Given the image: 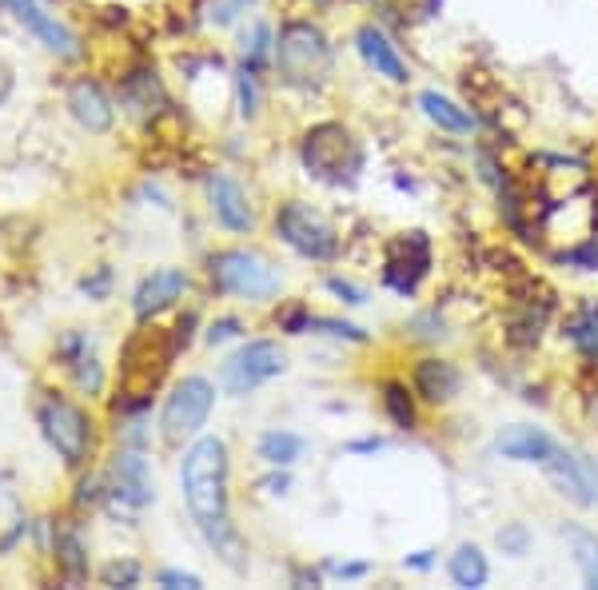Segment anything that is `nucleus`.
<instances>
[{
    "mask_svg": "<svg viewBox=\"0 0 598 590\" xmlns=\"http://www.w3.org/2000/svg\"><path fill=\"white\" fill-rule=\"evenodd\" d=\"M256 108H259V89H256V72L251 69H244L239 72V112L244 116H256Z\"/></svg>",
    "mask_w": 598,
    "mask_h": 590,
    "instance_id": "30",
    "label": "nucleus"
},
{
    "mask_svg": "<svg viewBox=\"0 0 598 590\" xmlns=\"http://www.w3.org/2000/svg\"><path fill=\"white\" fill-rule=\"evenodd\" d=\"M9 9L17 12V21L24 24L32 37H40V44H44V49H52L56 56H69V61H76V56H80L76 32H72L69 24H60L52 12H44V4H40V0H9Z\"/></svg>",
    "mask_w": 598,
    "mask_h": 590,
    "instance_id": "12",
    "label": "nucleus"
},
{
    "mask_svg": "<svg viewBox=\"0 0 598 590\" xmlns=\"http://www.w3.org/2000/svg\"><path fill=\"white\" fill-rule=\"evenodd\" d=\"M104 288H109V268H100L96 280H84V291H89V296H104Z\"/></svg>",
    "mask_w": 598,
    "mask_h": 590,
    "instance_id": "38",
    "label": "nucleus"
},
{
    "mask_svg": "<svg viewBox=\"0 0 598 590\" xmlns=\"http://www.w3.org/2000/svg\"><path fill=\"white\" fill-rule=\"evenodd\" d=\"M355 44H359V56H363V61H368L379 76H388V81H395V84L408 81V64H403V56L395 52V44H391L388 37L375 29V24L359 29Z\"/></svg>",
    "mask_w": 598,
    "mask_h": 590,
    "instance_id": "17",
    "label": "nucleus"
},
{
    "mask_svg": "<svg viewBox=\"0 0 598 590\" xmlns=\"http://www.w3.org/2000/svg\"><path fill=\"white\" fill-rule=\"evenodd\" d=\"M567 331H570V340L587 351V355H598V303H590V308L578 311Z\"/></svg>",
    "mask_w": 598,
    "mask_h": 590,
    "instance_id": "25",
    "label": "nucleus"
},
{
    "mask_svg": "<svg viewBox=\"0 0 598 590\" xmlns=\"http://www.w3.org/2000/svg\"><path fill=\"white\" fill-rule=\"evenodd\" d=\"M311 328H323V331H328V335H343V340H351V343H363V340H368V335H363V331H359V328H351V323L311 320V323H308V331H311Z\"/></svg>",
    "mask_w": 598,
    "mask_h": 590,
    "instance_id": "31",
    "label": "nucleus"
},
{
    "mask_svg": "<svg viewBox=\"0 0 598 590\" xmlns=\"http://www.w3.org/2000/svg\"><path fill=\"white\" fill-rule=\"evenodd\" d=\"M40 427H44V439L52 443V451H56L69 467H80V463L89 459L92 420L72 400L49 395V400L40 403Z\"/></svg>",
    "mask_w": 598,
    "mask_h": 590,
    "instance_id": "7",
    "label": "nucleus"
},
{
    "mask_svg": "<svg viewBox=\"0 0 598 590\" xmlns=\"http://www.w3.org/2000/svg\"><path fill=\"white\" fill-rule=\"evenodd\" d=\"M547 475L570 503L578 507H598V463L578 455V451H555L547 463Z\"/></svg>",
    "mask_w": 598,
    "mask_h": 590,
    "instance_id": "10",
    "label": "nucleus"
},
{
    "mask_svg": "<svg viewBox=\"0 0 598 590\" xmlns=\"http://www.w3.org/2000/svg\"><path fill=\"white\" fill-rule=\"evenodd\" d=\"M383 407H388V415L395 420V427H403V431L415 427V407H411L403 383H388V387H383Z\"/></svg>",
    "mask_w": 598,
    "mask_h": 590,
    "instance_id": "26",
    "label": "nucleus"
},
{
    "mask_svg": "<svg viewBox=\"0 0 598 590\" xmlns=\"http://www.w3.org/2000/svg\"><path fill=\"white\" fill-rule=\"evenodd\" d=\"M495 447H498V455H507V459H515V463H538V467H543V463L558 451V443L538 427H507L498 435Z\"/></svg>",
    "mask_w": 598,
    "mask_h": 590,
    "instance_id": "16",
    "label": "nucleus"
},
{
    "mask_svg": "<svg viewBox=\"0 0 598 590\" xmlns=\"http://www.w3.org/2000/svg\"><path fill=\"white\" fill-rule=\"evenodd\" d=\"M487 575H491V567L478 547H458L455 555H451V582H455V587L478 590L487 582Z\"/></svg>",
    "mask_w": 598,
    "mask_h": 590,
    "instance_id": "22",
    "label": "nucleus"
},
{
    "mask_svg": "<svg viewBox=\"0 0 598 590\" xmlns=\"http://www.w3.org/2000/svg\"><path fill=\"white\" fill-rule=\"evenodd\" d=\"M563 539L575 550V567L582 582L598 590V535H590L587 527H563Z\"/></svg>",
    "mask_w": 598,
    "mask_h": 590,
    "instance_id": "21",
    "label": "nucleus"
},
{
    "mask_svg": "<svg viewBox=\"0 0 598 590\" xmlns=\"http://www.w3.org/2000/svg\"><path fill=\"white\" fill-rule=\"evenodd\" d=\"M9 96H12V69L0 61V104L9 101Z\"/></svg>",
    "mask_w": 598,
    "mask_h": 590,
    "instance_id": "39",
    "label": "nucleus"
},
{
    "mask_svg": "<svg viewBox=\"0 0 598 590\" xmlns=\"http://www.w3.org/2000/svg\"><path fill=\"white\" fill-rule=\"evenodd\" d=\"M69 108H72V121L80 124L84 132H92V136H104V132L112 128V104L109 96L100 92V84L92 81H76L69 89Z\"/></svg>",
    "mask_w": 598,
    "mask_h": 590,
    "instance_id": "14",
    "label": "nucleus"
},
{
    "mask_svg": "<svg viewBox=\"0 0 598 590\" xmlns=\"http://www.w3.org/2000/svg\"><path fill=\"white\" fill-rule=\"evenodd\" d=\"M283 371H288L283 348L271 340H256V343H248V348H239L236 355L224 363V387H228L231 395H248V391H256L259 383L276 380Z\"/></svg>",
    "mask_w": 598,
    "mask_h": 590,
    "instance_id": "9",
    "label": "nucleus"
},
{
    "mask_svg": "<svg viewBox=\"0 0 598 590\" xmlns=\"http://www.w3.org/2000/svg\"><path fill=\"white\" fill-rule=\"evenodd\" d=\"M140 579V570H136V562H124V567H120V562H112L109 570H104V582H109V587H116V582H124V587H132V582Z\"/></svg>",
    "mask_w": 598,
    "mask_h": 590,
    "instance_id": "32",
    "label": "nucleus"
},
{
    "mask_svg": "<svg viewBox=\"0 0 598 590\" xmlns=\"http://www.w3.org/2000/svg\"><path fill=\"white\" fill-rule=\"evenodd\" d=\"M80 368H76V380H80V387L89 391V395H96L100 391V368H96V360H76Z\"/></svg>",
    "mask_w": 598,
    "mask_h": 590,
    "instance_id": "33",
    "label": "nucleus"
},
{
    "mask_svg": "<svg viewBox=\"0 0 598 590\" xmlns=\"http://www.w3.org/2000/svg\"><path fill=\"white\" fill-rule=\"evenodd\" d=\"M212 407H216V387H212L204 375H188V380L168 395V403H164V415H159L164 439H168L172 447L196 439L199 431H204V423H208Z\"/></svg>",
    "mask_w": 598,
    "mask_h": 590,
    "instance_id": "6",
    "label": "nucleus"
},
{
    "mask_svg": "<svg viewBox=\"0 0 598 590\" xmlns=\"http://www.w3.org/2000/svg\"><path fill=\"white\" fill-rule=\"evenodd\" d=\"M408 567H415V570H427V567H431V550H419V555H411V559H408Z\"/></svg>",
    "mask_w": 598,
    "mask_h": 590,
    "instance_id": "41",
    "label": "nucleus"
},
{
    "mask_svg": "<svg viewBox=\"0 0 598 590\" xmlns=\"http://www.w3.org/2000/svg\"><path fill=\"white\" fill-rule=\"evenodd\" d=\"M328 288L336 291V296H343L348 303H368V291H359L355 283H348V280H328Z\"/></svg>",
    "mask_w": 598,
    "mask_h": 590,
    "instance_id": "35",
    "label": "nucleus"
},
{
    "mask_svg": "<svg viewBox=\"0 0 598 590\" xmlns=\"http://www.w3.org/2000/svg\"><path fill=\"white\" fill-rule=\"evenodd\" d=\"M439 4L443 0H388V9L395 12L399 21L403 24H423V21H431L439 12Z\"/></svg>",
    "mask_w": 598,
    "mask_h": 590,
    "instance_id": "28",
    "label": "nucleus"
},
{
    "mask_svg": "<svg viewBox=\"0 0 598 590\" xmlns=\"http://www.w3.org/2000/svg\"><path fill=\"white\" fill-rule=\"evenodd\" d=\"M276 231H279V240L288 244L291 251L308 256V260H331V256L339 251L336 228H331L316 208H308V204H299V200H291V204L279 208Z\"/></svg>",
    "mask_w": 598,
    "mask_h": 590,
    "instance_id": "8",
    "label": "nucleus"
},
{
    "mask_svg": "<svg viewBox=\"0 0 598 590\" xmlns=\"http://www.w3.org/2000/svg\"><path fill=\"white\" fill-rule=\"evenodd\" d=\"M179 483H184V499H188L192 519H196L199 535L208 539V547L231 570L248 567L244 539L231 527L228 510V443L219 435H204V439L192 443L184 451V463H179Z\"/></svg>",
    "mask_w": 598,
    "mask_h": 590,
    "instance_id": "1",
    "label": "nucleus"
},
{
    "mask_svg": "<svg viewBox=\"0 0 598 590\" xmlns=\"http://www.w3.org/2000/svg\"><path fill=\"white\" fill-rule=\"evenodd\" d=\"M116 495L132 507H148L156 499V487H152V470L148 463L140 459V455H120L116 459Z\"/></svg>",
    "mask_w": 598,
    "mask_h": 590,
    "instance_id": "18",
    "label": "nucleus"
},
{
    "mask_svg": "<svg viewBox=\"0 0 598 590\" xmlns=\"http://www.w3.org/2000/svg\"><path fill=\"white\" fill-rule=\"evenodd\" d=\"M208 276L219 291L239 296V300H271V296H279V283H283L279 271L259 251L248 248L216 251L208 260Z\"/></svg>",
    "mask_w": 598,
    "mask_h": 590,
    "instance_id": "4",
    "label": "nucleus"
},
{
    "mask_svg": "<svg viewBox=\"0 0 598 590\" xmlns=\"http://www.w3.org/2000/svg\"><path fill=\"white\" fill-rule=\"evenodd\" d=\"M299 161H303V168H308L316 180H343V176H351V172L359 168V148L343 124L328 121V124H316V128L303 136Z\"/></svg>",
    "mask_w": 598,
    "mask_h": 590,
    "instance_id": "5",
    "label": "nucleus"
},
{
    "mask_svg": "<svg viewBox=\"0 0 598 590\" xmlns=\"http://www.w3.org/2000/svg\"><path fill=\"white\" fill-rule=\"evenodd\" d=\"M264 487H268L271 495H283V490H288V475H271V479L264 483Z\"/></svg>",
    "mask_w": 598,
    "mask_h": 590,
    "instance_id": "40",
    "label": "nucleus"
},
{
    "mask_svg": "<svg viewBox=\"0 0 598 590\" xmlns=\"http://www.w3.org/2000/svg\"><path fill=\"white\" fill-rule=\"evenodd\" d=\"M184 288H188V276H184L179 268L152 271L148 280L136 288V300H132V308H136V320H152V315H159L164 308H172V303L184 296Z\"/></svg>",
    "mask_w": 598,
    "mask_h": 590,
    "instance_id": "13",
    "label": "nucleus"
},
{
    "mask_svg": "<svg viewBox=\"0 0 598 590\" xmlns=\"http://www.w3.org/2000/svg\"><path fill=\"white\" fill-rule=\"evenodd\" d=\"M276 69L296 89H311L331 72V44L328 37L308 21L283 24L276 41Z\"/></svg>",
    "mask_w": 598,
    "mask_h": 590,
    "instance_id": "2",
    "label": "nucleus"
},
{
    "mask_svg": "<svg viewBox=\"0 0 598 590\" xmlns=\"http://www.w3.org/2000/svg\"><path fill=\"white\" fill-rule=\"evenodd\" d=\"M159 587H184V590H199L204 582L196 575H184V570H159Z\"/></svg>",
    "mask_w": 598,
    "mask_h": 590,
    "instance_id": "34",
    "label": "nucleus"
},
{
    "mask_svg": "<svg viewBox=\"0 0 598 590\" xmlns=\"http://www.w3.org/2000/svg\"><path fill=\"white\" fill-rule=\"evenodd\" d=\"M236 335H239V320H219V323H212V331H208V343L236 340Z\"/></svg>",
    "mask_w": 598,
    "mask_h": 590,
    "instance_id": "36",
    "label": "nucleus"
},
{
    "mask_svg": "<svg viewBox=\"0 0 598 590\" xmlns=\"http://www.w3.org/2000/svg\"><path fill=\"white\" fill-rule=\"evenodd\" d=\"M498 547L507 550V555H527L530 547V530L523 522H511V527L498 530Z\"/></svg>",
    "mask_w": 598,
    "mask_h": 590,
    "instance_id": "29",
    "label": "nucleus"
},
{
    "mask_svg": "<svg viewBox=\"0 0 598 590\" xmlns=\"http://www.w3.org/2000/svg\"><path fill=\"white\" fill-rule=\"evenodd\" d=\"M0 4H9V0H0Z\"/></svg>",
    "mask_w": 598,
    "mask_h": 590,
    "instance_id": "42",
    "label": "nucleus"
},
{
    "mask_svg": "<svg viewBox=\"0 0 598 590\" xmlns=\"http://www.w3.org/2000/svg\"><path fill=\"white\" fill-rule=\"evenodd\" d=\"M331 575H339V579H359V575H368V562H339V567H331Z\"/></svg>",
    "mask_w": 598,
    "mask_h": 590,
    "instance_id": "37",
    "label": "nucleus"
},
{
    "mask_svg": "<svg viewBox=\"0 0 598 590\" xmlns=\"http://www.w3.org/2000/svg\"><path fill=\"white\" fill-rule=\"evenodd\" d=\"M56 562L69 582H80L89 575V555H84V547H80V539L72 530H60L56 535Z\"/></svg>",
    "mask_w": 598,
    "mask_h": 590,
    "instance_id": "24",
    "label": "nucleus"
},
{
    "mask_svg": "<svg viewBox=\"0 0 598 590\" xmlns=\"http://www.w3.org/2000/svg\"><path fill=\"white\" fill-rule=\"evenodd\" d=\"M268 49H271V29L264 21H256L251 24V32H244V41H239V52H244V64H259L264 56H268Z\"/></svg>",
    "mask_w": 598,
    "mask_h": 590,
    "instance_id": "27",
    "label": "nucleus"
},
{
    "mask_svg": "<svg viewBox=\"0 0 598 590\" xmlns=\"http://www.w3.org/2000/svg\"><path fill=\"white\" fill-rule=\"evenodd\" d=\"M458 383H463V375H458L455 363L447 360H423L415 368V387L423 400L431 403H447L458 395Z\"/></svg>",
    "mask_w": 598,
    "mask_h": 590,
    "instance_id": "19",
    "label": "nucleus"
},
{
    "mask_svg": "<svg viewBox=\"0 0 598 590\" xmlns=\"http://www.w3.org/2000/svg\"><path fill=\"white\" fill-rule=\"evenodd\" d=\"M419 108H423V116H427L431 124H439L443 132H471L475 128V116H471L467 108H458L451 96H443V92H435V89L419 92Z\"/></svg>",
    "mask_w": 598,
    "mask_h": 590,
    "instance_id": "20",
    "label": "nucleus"
},
{
    "mask_svg": "<svg viewBox=\"0 0 598 590\" xmlns=\"http://www.w3.org/2000/svg\"><path fill=\"white\" fill-rule=\"evenodd\" d=\"M431 268V244L423 231H408V236H399L391 240L388 248V271H383V280L399 291V296H411L419 288V280L427 276Z\"/></svg>",
    "mask_w": 598,
    "mask_h": 590,
    "instance_id": "11",
    "label": "nucleus"
},
{
    "mask_svg": "<svg viewBox=\"0 0 598 590\" xmlns=\"http://www.w3.org/2000/svg\"><path fill=\"white\" fill-rule=\"evenodd\" d=\"M172 355H176V343L164 335V331H140L136 340L124 348V400L120 407H144L159 380H164V371H168Z\"/></svg>",
    "mask_w": 598,
    "mask_h": 590,
    "instance_id": "3",
    "label": "nucleus"
},
{
    "mask_svg": "<svg viewBox=\"0 0 598 590\" xmlns=\"http://www.w3.org/2000/svg\"><path fill=\"white\" fill-rule=\"evenodd\" d=\"M299 451H303V439L296 431H268L259 439V459L271 463V467H291L299 459Z\"/></svg>",
    "mask_w": 598,
    "mask_h": 590,
    "instance_id": "23",
    "label": "nucleus"
},
{
    "mask_svg": "<svg viewBox=\"0 0 598 590\" xmlns=\"http://www.w3.org/2000/svg\"><path fill=\"white\" fill-rule=\"evenodd\" d=\"M208 196H212V211H216V220L224 224L228 231H248L251 228L248 196H244V188H239L236 180H228V176H212Z\"/></svg>",
    "mask_w": 598,
    "mask_h": 590,
    "instance_id": "15",
    "label": "nucleus"
}]
</instances>
